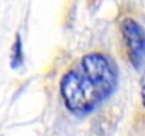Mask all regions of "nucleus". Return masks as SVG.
<instances>
[{
  "label": "nucleus",
  "instance_id": "4",
  "mask_svg": "<svg viewBox=\"0 0 145 136\" xmlns=\"http://www.w3.org/2000/svg\"><path fill=\"white\" fill-rule=\"evenodd\" d=\"M141 99H142V105L145 108V72L142 75V80H141Z\"/></svg>",
  "mask_w": 145,
  "mask_h": 136
},
{
  "label": "nucleus",
  "instance_id": "1",
  "mask_svg": "<svg viewBox=\"0 0 145 136\" xmlns=\"http://www.w3.org/2000/svg\"><path fill=\"white\" fill-rule=\"evenodd\" d=\"M118 71L104 54L85 55L61 81L65 105L75 113H88L106 101L117 87Z\"/></svg>",
  "mask_w": 145,
  "mask_h": 136
},
{
  "label": "nucleus",
  "instance_id": "3",
  "mask_svg": "<svg viewBox=\"0 0 145 136\" xmlns=\"http://www.w3.org/2000/svg\"><path fill=\"white\" fill-rule=\"evenodd\" d=\"M21 55H23L21 54V38L17 36L14 47H13V57H11V67L13 68H17L18 65H21V62H23Z\"/></svg>",
  "mask_w": 145,
  "mask_h": 136
},
{
  "label": "nucleus",
  "instance_id": "2",
  "mask_svg": "<svg viewBox=\"0 0 145 136\" xmlns=\"http://www.w3.org/2000/svg\"><path fill=\"white\" fill-rule=\"evenodd\" d=\"M121 33L131 64L140 70L145 64V31L133 19L121 21Z\"/></svg>",
  "mask_w": 145,
  "mask_h": 136
}]
</instances>
